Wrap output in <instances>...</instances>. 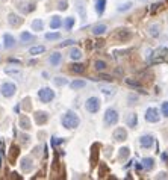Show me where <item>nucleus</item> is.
<instances>
[{
	"instance_id": "09e8293b",
	"label": "nucleus",
	"mask_w": 168,
	"mask_h": 180,
	"mask_svg": "<svg viewBox=\"0 0 168 180\" xmlns=\"http://www.w3.org/2000/svg\"><path fill=\"white\" fill-rule=\"evenodd\" d=\"M138 100V97L136 95H129V101H130V104H135V101Z\"/></svg>"
},
{
	"instance_id": "c756f323",
	"label": "nucleus",
	"mask_w": 168,
	"mask_h": 180,
	"mask_svg": "<svg viewBox=\"0 0 168 180\" xmlns=\"http://www.w3.org/2000/svg\"><path fill=\"white\" fill-rule=\"evenodd\" d=\"M70 70H71L73 73H76V74H80V73H83V71H85V67H83L82 64H73Z\"/></svg>"
},
{
	"instance_id": "c85d7f7f",
	"label": "nucleus",
	"mask_w": 168,
	"mask_h": 180,
	"mask_svg": "<svg viewBox=\"0 0 168 180\" xmlns=\"http://www.w3.org/2000/svg\"><path fill=\"white\" fill-rule=\"evenodd\" d=\"M86 85V82L85 80H74V82H71V90H80V88H83Z\"/></svg>"
},
{
	"instance_id": "0eeeda50",
	"label": "nucleus",
	"mask_w": 168,
	"mask_h": 180,
	"mask_svg": "<svg viewBox=\"0 0 168 180\" xmlns=\"http://www.w3.org/2000/svg\"><path fill=\"white\" fill-rule=\"evenodd\" d=\"M146 120L148 123H157L159 121V112L156 108H148L146 111Z\"/></svg>"
},
{
	"instance_id": "4be33fe9",
	"label": "nucleus",
	"mask_w": 168,
	"mask_h": 180,
	"mask_svg": "<svg viewBox=\"0 0 168 180\" xmlns=\"http://www.w3.org/2000/svg\"><path fill=\"white\" fill-rule=\"evenodd\" d=\"M5 47L6 48H11V47H14V44H15V41H14V38H12V35L9 34H5Z\"/></svg>"
},
{
	"instance_id": "ddd939ff",
	"label": "nucleus",
	"mask_w": 168,
	"mask_h": 180,
	"mask_svg": "<svg viewBox=\"0 0 168 180\" xmlns=\"http://www.w3.org/2000/svg\"><path fill=\"white\" fill-rule=\"evenodd\" d=\"M18 126H20V129H23V130H30V120H29L26 115H20Z\"/></svg>"
},
{
	"instance_id": "393cba45",
	"label": "nucleus",
	"mask_w": 168,
	"mask_h": 180,
	"mask_svg": "<svg viewBox=\"0 0 168 180\" xmlns=\"http://www.w3.org/2000/svg\"><path fill=\"white\" fill-rule=\"evenodd\" d=\"M118 151H120V153H118V160H124V159L129 158V151H130V150H129L127 147H123V148H120Z\"/></svg>"
},
{
	"instance_id": "49530a36",
	"label": "nucleus",
	"mask_w": 168,
	"mask_h": 180,
	"mask_svg": "<svg viewBox=\"0 0 168 180\" xmlns=\"http://www.w3.org/2000/svg\"><path fill=\"white\" fill-rule=\"evenodd\" d=\"M74 43H76L74 39H67V41H64L61 45H62V47H65V45H71V44H74Z\"/></svg>"
},
{
	"instance_id": "b1692460",
	"label": "nucleus",
	"mask_w": 168,
	"mask_h": 180,
	"mask_svg": "<svg viewBox=\"0 0 168 180\" xmlns=\"http://www.w3.org/2000/svg\"><path fill=\"white\" fill-rule=\"evenodd\" d=\"M105 6H106V0H97L96 2V11H97V14L100 15V14H103V11H105Z\"/></svg>"
},
{
	"instance_id": "f3484780",
	"label": "nucleus",
	"mask_w": 168,
	"mask_h": 180,
	"mask_svg": "<svg viewBox=\"0 0 168 180\" xmlns=\"http://www.w3.org/2000/svg\"><path fill=\"white\" fill-rule=\"evenodd\" d=\"M153 167H155V160H153L152 158L142 159V165H141V168L147 169V171H150V169H153Z\"/></svg>"
},
{
	"instance_id": "603ef678",
	"label": "nucleus",
	"mask_w": 168,
	"mask_h": 180,
	"mask_svg": "<svg viewBox=\"0 0 168 180\" xmlns=\"http://www.w3.org/2000/svg\"><path fill=\"white\" fill-rule=\"evenodd\" d=\"M2 2H5V0H2Z\"/></svg>"
},
{
	"instance_id": "c9c22d12",
	"label": "nucleus",
	"mask_w": 168,
	"mask_h": 180,
	"mask_svg": "<svg viewBox=\"0 0 168 180\" xmlns=\"http://www.w3.org/2000/svg\"><path fill=\"white\" fill-rule=\"evenodd\" d=\"M126 85L133 86V88H139V86H141V83H139L138 80H133V79H126Z\"/></svg>"
},
{
	"instance_id": "473e14b6",
	"label": "nucleus",
	"mask_w": 168,
	"mask_h": 180,
	"mask_svg": "<svg viewBox=\"0 0 168 180\" xmlns=\"http://www.w3.org/2000/svg\"><path fill=\"white\" fill-rule=\"evenodd\" d=\"M100 91L105 95H114V92H115V90L112 86H100Z\"/></svg>"
},
{
	"instance_id": "72a5a7b5",
	"label": "nucleus",
	"mask_w": 168,
	"mask_h": 180,
	"mask_svg": "<svg viewBox=\"0 0 168 180\" xmlns=\"http://www.w3.org/2000/svg\"><path fill=\"white\" fill-rule=\"evenodd\" d=\"M94 68H96L97 71H103V70L106 68V62H105V61H96V62H94Z\"/></svg>"
},
{
	"instance_id": "3c124183",
	"label": "nucleus",
	"mask_w": 168,
	"mask_h": 180,
	"mask_svg": "<svg viewBox=\"0 0 168 180\" xmlns=\"http://www.w3.org/2000/svg\"><path fill=\"white\" fill-rule=\"evenodd\" d=\"M162 159H164V160L167 162V160H168V155H165V153H164V155H162Z\"/></svg>"
},
{
	"instance_id": "f704fd0d",
	"label": "nucleus",
	"mask_w": 168,
	"mask_h": 180,
	"mask_svg": "<svg viewBox=\"0 0 168 180\" xmlns=\"http://www.w3.org/2000/svg\"><path fill=\"white\" fill-rule=\"evenodd\" d=\"M53 83H55L56 86H64V85L68 83V80L64 79V77H55V79H53Z\"/></svg>"
},
{
	"instance_id": "cd10ccee",
	"label": "nucleus",
	"mask_w": 168,
	"mask_h": 180,
	"mask_svg": "<svg viewBox=\"0 0 168 180\" xmlns=\"http://www.w3.org/2000/svg\"><path fill=\"white\" fill-rule=\"evenodd\" d=\"M61 24H62L61 17H58V15H56V17L52 18V21H50V27H52V29H59V27H61Z\"/></svg>"
},
{
	"instance_id": "7ed1b4c3",
	"label": "nucleus",
	"mask_w": 168,
	"mask_h": 180,
	"mask_svg": "<svg viewBox=\"0 0 168 180\" xmlns=\"http://www.w3.org/2000/svg\"><path fill=\"white\" fill-rule=\"evenodd\" d=\"M85 108H86V111L90 113L99 112V109H100V100L97 97H90L86 100V103H85Z\"/></svg>"
},
{
	"instance_id": "39448f33",
	"label": "nucleus",
	"mask_w": 168,
	"mask_h": 180,
	"mask_svg": "<svg viewBox=\"0 0 168 180\" xmlns=\"http://www.w3.org/2000/svg\"><path fill=\"white\" fill-rule=\"evenodd\" d=\"M17 9L20 12H23V14H29L30 11L35 9V5L30 3V2H27V0H20V2H17Z\"/></svg>"
},
{
	"instance_id": "dca6fc26",
	"label": "nucleus",
	"mask_w": 168,
	"mask_h": 180,
	"mask_svg": "<svg viewBox=\"0 0 168 180\" xmlns=\"http://www.w3.org/2000/svg\"><path fill=\"white\" fill-rule=\"evenodd\" d=\"M61 61H62V55H61L59 52H55V53L50 56V59H49V62H50L52 65H59Z\"/></svg>"
},
{
	"instance_id": "5701e85b",
	"label": "nucleus",
	"mask_w": 168,
	"mask_h": 180,
	"mask_svg": "<svg viewBox=\"0 0 168 180\" xmlns=\"http://www.w3.org/2000/svg\"><path fill=\"white\" fill-rule=\"evenodd\" d=\"M5 73L6 74H9V76H15V77H21V71L18 70V68H11L8 67L6 70H5Z\"/></svg>"
},
{
	"instance_id": "79ce46f5",
	"label": "nucleus",
	"mask_w": 168,
	"mask_h": 180,
	"mask_svg": "<svg viewBox=\"0 0 168 180\" xmlns=\"http://www.w3.org/2000/svg\"><path fill=\"white\" fill-rule=\"evenodd\" d=\"M162 113H164L165 117H168V101H164V103H162Z\"/></svg>"
},
{
	"instance_id": "2eb2a0df",
	"label": "nucleus",
	"mask_w": 168,
	"mask_h": 180,
	"mask_svg": "<svg viewBox=\"0 0 168 180\" xmlns=\"http://www.w3.org/2000/svg\"><path fill=\"white\" fill-rule=\"evenodd\" d=\"M148 35L153 36V38H157L161 35V26L159 24H152L148 26Z\"/></svg>"
},
{
	"instance_id": "f03ea898",
	"label": "nucleus",
	"mask_w": 168,
	"mask_h": 180,
	"mask_svg": "<svg viewBox=\"0 0 168 180\" xmlns=\"http://www.w3.org/2000/svg\"><path fill=\"white\" fill-rule=\"evenodd\" d=\"M15 85L12 83V82H5V83H2V86H0V92H2V95L3 97H6V99H9L12 97L14 94H15Z\"/></svg>"
},
{
	"instance_id": "f257e3e1",
	"label": "nucleus",
	"mask_w": 168,
	"mask_h": 180,
	"mask_svg": "<svg viewBox=\"0 0 168 180\" xmlns=\"http://www.w3.org/2000/svg\"><path fill=\"white\" fill-rule=\"evenodd\" d=\"M79 123H80V120H79V117L73 111H68L62 117V126L67 127V129H76L79 126Z\"/></svg>"
},
{
	"instance_id": "c03bdc74",
	"label": "nucleus",
	"mask_w": 168,
	"mask_h": 180,
	"mask_svg": "<svg viewBox=\"0 0 168 180\" xmlns=\"http://www.w3.org/2000/svg\"><path fill=\"white\" fill-rule=\"evenodd\" d=\"M29 101H30V99H29V97H26V99L23 100V108H24V109H30V104H29Z\"/></svg>"
},
{
	"instance_id": "423d86ee",
	"label": "nucleus",
	"mask_w": 168,
	"mask_h": 180,
	"mask_svg": "<svg viewBox=\"0 0 168 180\" xmlns=\"http://www.w3.org/2000/svg\"><path fill=\"white\" fill-rule=\"evenodd\" d=\"M38 95H40V100L44 101V103H49V101H52L55 99V92L50 90V88H43V90L38 92Z\"/></svg>"
},
{
	"instance_id": "bb28decb",
	"label": "nucleus",
	"mask_w": 168,
	"mask_h": 180,
	"mask_svg": "<svg viewBox=\"0 0 168 180\" xmlns=\"http://www.w3.org/2000/svg\"><path fill=\"white\" fill-rule=\"evenodd\" d=\"M136 123H138L136 113H129V117H127V124H129V127H135Z\"/></svg>"
},
{
	"instance_id": "412c9836",
	"label": "nucleus",
	"mask_w": 168,
	"mask_h": 180,
	"mask_svg": "<svg viewBox=\"0 0 168 180\" xmlns=\"http://www.w3.org/2000/svg\"><path fill=\"white\" fill-rule=\"evenodd\" d=\"M30 26H32V29H34V30H38V32H40V30H43L44 23H43V20H41V18H36V20H34V21H32V24H30Z\"/></svg>"
},
{
	"instance_id": "f8f14e48",
	"label": "nucleus",
	"mask_w": 168,
	"mask_h": 180,
	"mask_svg": "<svg viewBox=\"0 0 168 180\" xmlns=\"http://www.w3.org/2000/svg\"><path fill=\"white\" fill-rule=\"evenodd\" d=\"M34 118H35V121H36V124H44L47 120H49V113L47 112H43V111H38V112H35L34 115Z\"/></svg>"
},
{
	"instance_id": "8fccbe9b",
	"label": "nucleus",
	"mask_w": 168,
	"mask_h": 180,
	"mask_svg": "<svg viewBox=\"0 0 168 180\" xmlns=\"http://www.w3.org/2000/svg\"><path fill=\"white\" fill-rule=\"evenodd\" d=\"M100 79H103V80H111V77H109V76H101Z\"/></svg>"
},
{
	"instance_id": "4c0bfd02",
	"label": "nucleus",
	"mask_w": 168,
	"mask_h": 180,
	"mask_svg": "<svg viewBox=\"0 0 168 180\" xmlns=\"http://www.w3.org/2000/svg\"><path fill=\"white\" fill-rule=\"evenodd\" d=\"M130 8H132V3H124V5H121L118 8V12H124V11H127V9H130Z\"/></svg>"
},
{
	"instance_id": "6ab92c4d",
	"label": "nucleus",
	"mask_w": 168,
	"mask_h": 180,
	"mask_svg": "<svg viewBox=\"0 0 168 180\" xmlns=\"http://www.w3.org/2000/svg\"><path fill=\"white\" fill-rule=\"evenodd\" d=\"M68 55H70V58H71V59H74V61H79V59L82 58V52H80L79 48H70Z\"/></svg>"
},
{
	"instance_id": "a18cd8bd",
	"label": "nucleus",
	"mask_w": 168,
	"mask_h": 180,
	"mask_svg": "<svg viewBox=\"0 0 168 180\" xmlns=\"http://www.w3.org/2000/svg\"><path fill=\"white\" fill-rule=\"evenodd\" d=\"M43 148H44V147H43V145H40V147H35V148H34V155H35V156H40V153H41L40 150H43Z\"/></svg>"
},
{
	"instance_id": "a211bd4d",
	"label": "nucleus",
	"mask_w": 168,
	"mask_h": 180,
	"mask_svg": "<svg viewBox=\"0 0 168 180\" xmlns=\"http://www.w3.org/2000/svg\"><path fill=\"white\" fill-rule=\"evenodd\" d=\"M108 30V27H106V24H96L94 27H92V34L94 35H103L105 32Z\"/></svg>"
},
{
	"instance_id": "6e6552de",
	"label": "nucleus",
	"mask_w": 168,
	"mask_h": 180,
	"mask_svg": "<svg viewBox=\"0 0 168 180\" xmlns=\"http://www.w3.org/2000/svg\"><path fill=\"white\" fill-rule=\"evenodd\" d=\"M20 168H21L23 173L32 171V168H34V160L30 158H23L21 160H20Z\"/></svg>"
},
{
	"instance_id": "4468645a",
	"label": "nucleus",
	"mask_w": 168,
	"mask_h": 180,
	"mask_svg": "<svg viewBox=\"0 0 168 180\" xmlns=\"http://www.w3.org/2000/svg\"><path fill=\"white\" fill-rule=\"evenodd\" d=\"M115 38H117L118 41H126V39L130 38V32H129L127 29H120V30H117Z\"/></svg>"
},
{
	"instance_id": "de8ad7c7",
	"label": "nucleus",
	"mask_w": 168,
	"mask_h": 180,
	"mask_svg": "<svg viewBox=\"0 0 168 180\" xmlns=\"http://www.w3.org/2000/svg\"><path fill=\"white\" fill-rule=\"evenodd\" d=\"M156 179H168V174L167 173H159L156 176Z\"/></svg>"
},
{
	"instance_id": "2f4dec72",
	"label": "nucleus",
	"mask_w": 168,
	"mask_h": 180,
	"mask_svg": "<svg viewBox=\"0 0 168 180\" xmlns=\"http://www.w3.org/2000/svg\"><path fill=\"white\" fill-rule=\"evenodd\" d=\"M45 48H44V45H35V47H32L30 50H29V53L30 55H40V53H43Z\"/></svg>"
},
{
	"instance_id": "9b49d317",
	"label": "nucleus",
	"mask_w": 168,
	"mask_h": 180,
	"mask_svg": "<svg viewBox=\"0 0 168 180\" xmlns=\"http://www.w3.org/2000/svg\"><path fill=\"white\" fill-rule=\"evenodd\" d=\"M153 142H155V139H153L152 135H142L139 138V144H141L142 148H150L153 145Z\"/></svg>"
},
{
	"instance_id": "7c9ffc66",
	"label": "nucleus",
	"mask_w": 168,
	"mask_h": 180,
	"mask_svg": "<svg viewBox=\"0 0 168 180\" xmlns=\"http://www.w3.org/2000/svg\"><path fill=\"white\" fill-rule=\"evenodd\" d=\"M97 148H99V144H94V145H92V155H91V162H92V165H96V162H97V156H99Z\"/></svg>"
},
{
	"instance_id": "a19ab883",
	"label": "nucleus",
	"mask_w": 168,
	"mask_h": 180,
	"mask_svg": "<svg viewBox=\"0 0 168 180\" xmlns=\"http://www.w3.org/2000/svg\"><path fill=\"white\" fill-rule=\"evenodd\" d=\"M59 38V34H45V39H58Z\"/></svg>"
},
{
	"instance_id": "58836bf2",
	"label": "nucleus",
	"mask_w": 168,
	"mask_h": 180,
	"mask_svg": "<svg viewBox=\"0 0 168 180\" xmlns=\"http://www.w3.org/2000/svg\"><path fill=\"white\" fill-rule=\"evenodd\" d=\"M58 8H59L61 11H64V9H67V0H61V2L58 3Z\"/></svg>"
},
{
	"instance_id": "9d476101",
	"label": "nucleus",
	"mask_w": 168,
	"mask_h": 180,
	"mask_svg": "<svg viewBox=\"0 0 168 180\" xmlns=\"http://www.w3.org/2000/svg\"><path fill=\"white\" fill-rule=\"evenodd\" d=\"M8 23H9V26H12V27H17V26H20L23 23V18H20V15L11 12V14H8Z\"/></svg>"
},
{
	"instance_id": "37998d69",
	"label": "nucleus",
	"mask_w": 168,
	"mask_h": 180,
	"mask_svg": "<svg viewBox=\"0 0 168 180\" xmlns=\"http://www.w3.org/2000/svg\"><path fill=\"white\" fill-rule=\"evenodd\" d=\"M20 139H21V142H23V144L26 145V144L29 142V139H30V138H29L27 135H24V133H20Z\"/></svg>"
},
{
	"instance_id": "ea45409f",
	"label": "nucleus",
	"mask_w": 168,
	"mask_h": 180,
	"mask_svg": "<svg viewBox=\"0 0 168 180\" xmlns=\"http://www.w3.org/2000/svg\"><path fill=\"white\" fill-rule=\"evenodd\" d=\"M79 8H77V11L82 14V18H85V8H83V3L82 2H79V5H77Z\"/></svg>"
},
{
	"instance_id": "e433bc0d",
	"label": "nucleus",
	"mask_w": 168,
	"mask_h": 180,
	"mask_svg": "<svg viewBox=\"0 0 168 180\" xmlns=\"http://www.w3.org/2000/svg\"><path fill=\"white\" fill-rule=\"evenodd\" d=\"M73 26H74V18H73V17H68L67 20H65V27L70 30Z\"/></svg>"
},
{
	"instance_id": "1a4fd4ad",
	"label": "nucleus",
	"mask_w": 168,
	"mask_h": 180,
	"mask_svg": "<svg viewBox=\"0 0 168 180\" xmlns=\"http://www.w3.org/2000/svg\"><path fill=\"white\" fill-rule=\"evenodd\" d=\"M114 139L118 141V142L126 141V139H127V132H126V129H124V127H118V129L114 132Z\"/></svg>"
},
{
	"instance_id": "aec40b11",
	"label": "nucleus",
	"mask_w": 168,
	"mask_h": 180,
	"mask_svg": "<svg viewBox=\"0 0 168 180\" xmlns=\"http://www.w3.org/2000/svg\"><path fill=\"white\" fill-rule=\"evenodd\" d=\"M17 156H18V147L12 145L11 150H9V162L14 164V162H15V159H17Z\"/></svg>"
},
{
	"instance_id": "a878e982",
	"label": "nucleus",
	"mask_w": 168,
	"mask_h": 180,
	"mask_svg": "<svg viewBox=\"0 0 168 180\" xmlns=\"http://www.w3.org/2000/svg\"><path fill=\"white\" fill-rule=\"evenodd\" d=\"M35 36L32 34H29V32H21V35H20V41L21 43H27V41H34Z\"/></svg>"
},
{
	"instance_id": "20e7f679",
	"label": "nucleus",
	"mask_w": 168,
	"mask_h": 180,
	"mask_svg": "<svg viewBox=\"0 0 168 180\" xmlns=\"http://www.w3.org/2000/svg\"><path fill=\"white\" fill-rule=\"evenodd\" d=\"M118 121V112L115 111V109H108L106 112H105V124L106 126H114V124H117Z\"/></svg>"
}]
</instances>
